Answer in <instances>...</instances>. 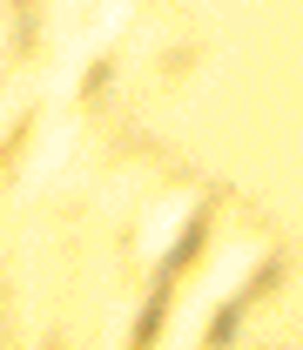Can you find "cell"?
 Wrapping results in <instances>:
<instances>
[{
    "mask_svg": "<svg viewBox=\"0 0 303 350\" xmlns=\"http://www.w3.org/2000/svg\"><path fill=\"white\" fill-rule=\"evenodd\" d=\"M202 243H209V209H196V216L182 222V236H175V243H169V256L155 262V283H175V276H182L189 262L202 256Z\"/></svg>",
    "mask_w": 303,
    "mask_h": 350,
    "instance_id": "obj_1",
    "label": "cell"
},
{
    "mask_svg": "<svg viewBox=\"0 0 303 350\" xmlns=\"http://www.w3.org/2000/svg\"><path fill=\"white\" fill-rule=\"evenodd\" d=\"M169 297H175V283H155V290H148V304H142V317H135V337H129L135 350H148L155 337H162V317H169Z\"/></svg>",
    "mask_w": 303,
    "mask_h": 350,
    "instance_id": "obj_2",
    "label": "cell"
},
{
    "mask_svg": "<svg viewBox=\"0 0 303 350\" xmlns=\"http://www.w3.org/2000/svg\"><path fill=\"white\" fill-rule=\"evenodd\" d=\"M243 317H250V297L236 290V297H229V304L209 317V344H216V350H229V344H236V330H243Z\"/></svg>",
    "mask_w": 303,
    "mask_h": 350,
    "instance_id": "obj_3",
    "label": "cell"
},
{
    "mask_svg": "<svg viewBox=\"0 0 303 350\" xmlns=\"http://www.w3.org/2000/svg\"><path fill=\"white\" fill-rule=\"evenodd\" d=\"M108 75H115V61H94V68H88V94H101V88H108Z\"/></svg>",
    "mask_w": 303,
    "mask_h": 350,
    "instance_id": "obj_4",
    "label": "cell"
}]
</instances>
